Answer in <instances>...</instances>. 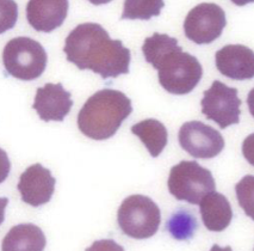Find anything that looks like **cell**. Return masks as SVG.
Wrapping results in <instances>:
<instances>
[{
  "label": "cell",
  "instance_id": "25",
  "mask_svg": "<svg viewBox=\"0 0 254 251\" xmlns=\"http://www.w3.org/2000/svg\"><path fill=\"white\" fill-rule=\"evenodd\" d=\"M247 104H248V109H250L251 115L254 117V87L250 91V93H248Z\"/></svg>",
  "mask_w": 254,
  "mask_h": 251
},
{
  "label": "cell",
  "instance_id": "2",
  "mask_svg": "<svg viewBox=\"0 0 254 251\" xmlns=\"http://www.w3.org/2000/svg\"><path fill=\"white\" fill-rule=\"evenodd\" d=\"M132 113L131 99L112 88L97 91L86 100L78 115L80 132L93 140H106L116 134Z\"/></svg>",
  "mask_w": 254,
  "mask_h": 251
},
{
  "label": "cell",
  "instance_id": "9",
  "mask_svg": "<svg viewBox=\"0 0 254 251\" xmlns=\"http://www.w3.org/2000/svg\"><path fill=\"white\" fill-rule=\"evenodd\" d=\"M179 144L182 149L197 159H211L224 149V139L220 132L200 121H190L180 127Z\"/></svg>",
  "mask_w": 254,
  "mask_h": 251
},
{
  "label": "cell",
  "instance_id": "19",
  "mask_svg": "<svg viewBox=\"0 0 254 251\" xmlns=\"http://www.w3.org/2000/svg\"><path fill=\"white\" fill-rule=\"evenodd\" d=\"M236 199L245 214L254 221V176L247 175L235 185Z\"/></svg>",
  "mask_w": 254,
  "mask_h": 251
},
{
  "label": "cell",
  "instance_id": "15",
  "mask_svg": "<svg viewBox=\"0 0 254 251\" xmlns=\"http://www.w3.org/2000/svg\"><path fill=\"white\" fill-rule=\"evenodd\" d=\"M46 245V236L40 227L34 224H19L2 239L1 251H43Z\"/></svg>",
  "mask_w": 254,
  "mask_h": 251
},
{
  "label": "cell",
  "instance_id": "6",
  "mask_svg": "<svg viewBox=\"0 0 254 251\" xmlns=\"http://www.w3.org/2000/svg\"><path fill=\"white\" fill-rule=\"evenodd\" d=\"M168 190L179 201L198 205L206 194L216 188L211 171L194 161H183L174 165L168 176Z\"/></svg>",
  "mask_w": 254,
  "mask_h": 251
},
{
  "label": "cell",
  "instance_id": "8",
  "mask_svg": "<svg viewBox=\"0 0 254 251\" xmlns=\"http://www.w3.org/2000/svg\"><path fill=\"white\" fill-rule=\"evenodd\" d=\"M227 25L226 12L214 2H202L184 20L185 36L196 44H209L222 35Z\"/></svg>",
  "mask_w": 254,
  "mask_h": 251
},
{
  "label": "cell",
  "instance_id": "18",
  "mask_svg": "<svg viewBox=\"0 0 254 251\" xmlns=\"http://www.w3.org/2000/svg\"><path fill=\"white\" fill-rule=\"evenodd\" d=\"M164 6V0H126L121 19L149 20L159 16Z\"/></svg>",
  "mask_w": 254,
  "mask_h": 251
},
{
  "label": "cell",
  "instance_id": "27",
  "mask_svg": "<svg viewBox=\"0 0 254 251\" xmlns=\"http://www.w3.org/2000/svg\"><path fill=\"white\" fill-rule=\"evenodd\" d=\"M210 251H233V250H232V248H230V247L221 248L220 245L215 244V245H212V248L210 249Z\"/></svg>",
  "mask_w": 254,
  "mask_h": 251
},
{
  "label": "cell",
  "instance_id": "16",
  "mask_svg": "<svg viewBox=\"0 0 254 251\" xmlns=\"http://www.w3.org/2000/svg\"><path fill=\"white\" fill-rule=\"evenodd\" d=\"M131 133L142 141L153 158L161 155L168 141L166 127L155 119H147L136 123L131 127Z\"/></svg>",
  "mask_w": 254,
  "mask_h": 251
},
{
  "label": "cell",
  "instance_id": "28",
  "mask_svg": "<svg viewBox=\"0 0 254 251\" xmlns=\"http://www.w3.org/2000/svg\"><path fill=\"white\" fill-rule=\"evenodd\" d=\"M88 1H90L91 4H93V5H97V6H98V5H104V4H109V2L112 1V0H88Z\"/></svg>",
  "mask_w": 254,
  "mask_h": 251
},
{
  "label": "cell",
  "instance_id": "22",
  "mask_svg": "<svg viewBox=\"0 0 254 251\" xmlns=\"http://www.w3.org/2000/svg\"><path fill=\"white\" fill-rule=\"evenodd\" d=\"M242 155L248 163L254 167V133L248 135L242 143Z\"/></svg>",
  "mask_w": 254,
  "mask_h": 251
},
{
  "label": "cell",
  "instance_id": "13",
  "mask_svg": "<svg viewBox=\"0 0 254 251\" xmlns=\"http://www.w3.org/2000/svg\"><path fill=\"white\" fill-rule=\"evenodd\" d=\"M68 8V0H29L26 19L36 31L52 32L64 24Z\"/></svg>",
  "mask_w": 254,
  "mask_h": 251
},
{
  "label": "cell",
  "instance_id": "12",
  "mask_svg": "<svg viewBox=\"0 0 254 251\" xmlns=\"http://www.w3.org/2000/svg\"><path fill=\"white\" fill-rule=\"evenodd\" d=\"M218 72L233 81L254 78V52L242 44H227L215 54Z\"/></svg>",
  "mask_w": 254,
  "mask_h": 251
},
{
  "label": "cell",
  "instance_id": "7",
  "mask_svg": "<svg viewBox=\"0 0 254 251\" xmlns=\"http://www.w3.org/2000/svg\"><path fill=\"white\" fill-rule=\"evenodd\" d=\"M200 105L203 115L217 123L221 129L240 122L241 99L238 96V88L227 86L222 82L215 81L204 91Z\"/></svg>",
  "mask_w": 254,
  "mask_h": 251
},
{
  "label": "cell",
  "instance_id": "10",
  "mask_svg": "<svg viewBox=\"0 0 254 251\" xmlns=\"http://www.w3.org/2000/svg\"><path fill=\"white\" fill-rule=\"evenodd\" d=\"M55 184L56 179L50 170L41 164H34L20 175L17 188L23 202L32 207H40L52 200Z\"/></svg>",
  "mask_w": 254,
  "mask_h": 251
},
{
  "label": "cell",
  "instance_id": "1",
  "mask_svg": "<svg viewBox=\"0 0 254 251\" xmlns=\"http://www.w3.org/2000/svg\"><path fill=\"white\" fill-rule=\"evenodd\" d=\"M64 52L67 61L79 70H91L103 79L129 73L130 50L121 40H112L97 23H82L73 29L64 41Z\"/></svg>",
  "mask_w": 254,
  "mask_h": 251
},
{
  "label": "cell",
  "instance_id": "23",
  "mask_svg": "<svg viewBox=\"0 0 254 251\" xmlns=\"http://www.w3.org/2000/svg\"><path fill=\"white\" fill-rule=\"evenodd\" d=\"M11 171V162L7 153L0 147V183L6 181Z\"/></svg>",
  "mask_w": 254,
  "mask_h": 251
},
{
  "label": "cell",
  "instance_id": "14",
  "mask_svg": "<svg viewBox=\"0 0 254 251\" xmlns=\"http://www.w3.org/2000/svg\"><path fill=\"white\" fill-rule=\"evenodd\" d=\"M199 212L203 224L209 231L222 232L233 219V209L228 199L217 191H210L200 200Z\"/></svg>",
  "mask_w": 254,
  "mask_h": 251
},
{
  "label": "cell",
  "instance_id": "4",
  "mask_svg": "<svg viewBox=\"0 0 254 251\" xmlns=\"http://www.w3.org/2000/svg\"><path fill=\"white\" fill-rule=\"evenodd\" d=\"M48 55L37 41L30 37L10 40L2 52V64L7 75L19 81L30 82L40 78L46 71Z\"/></svg>",
  "mask_w": 254,
  "mask_h": 251
},
{
  "label": "cell",
  "instance_id": "17",
  "mask_svg": "<svg viewBox=\"0 0 254 251\" xmlns=\"http://www.w3.org/2000/svg\"><path fill=\"white\" fill-rule=\"evenodd\" d=\"M197 229V219L190 211L185 209L173 213L166 223V230L177 241H189L193 237Z\"/></svg>",
  "mask_w": 254,
  "mask_h": 251
},
{
  "label": "cell",
  "instance_id": "24",
  "mask_svg": "<svg viewBox=\"0 0 254 251\" xmlns=\"http://www.w3.org/2000/svg\"><path fill=\"white\" fill-rule=\"evenodd\" d=\"M8 205L7 197H0V225L4 223L5 220V209Z\"/></svg>",
  "mask_w": 254,
  "mask_h": 251
},
{
  "label": "cell",
  "instance_id": "26",
  "mask_svg": "<svg viewBox=\"0 0 254 251\" xmlns=\"http://www.w3.org/2000/svg\"><path fill=\"white\" fill-rule=\"evenodd\" d=\"M233 4L238 5V6H245V5L251 4V2H254V0H230Z\"/></svg>",
  "mask_w": 254,
  "mask_h": 251
},
{
  "label": "cell",
  "instance_id": "21",
  "mask_svg": "<svg viewBox=\"0 0 254 251\" xmlns=\"http://www.w3.org/2000/svg\"><path fill=\"white\" fill-rule=\"evenodd\" d=\"M85 251H124V249L114 239H100V241L94 242Z\"/></svg>",
  "mask_w": 254,
  "mask_h": 251
},
{
  "label": "cell",
  "instance_id": "5",
  "mask_svg": "<svg viewBox=\"0 0 254 251\" xmlns=\"http://www.w3.org/2000/svg\"><path fill=\"white\" fill-rule=\"evenodd\" d=\"M122 232L134 239H147L158 232L161 223L160 208L150 197L130 195L123 200L117 212Z\"/></svg>",
  "mask_w": 254,
  "mask_h": 251
},
{
  "label": "cell",
  "instance_id": "11",
  "mask_svg": "<svg viewBox=\"0 0 254 251\" xmlns=\"http://www.w3.org/2000/svg\"><path fill=\"white\" fill-rule=\"evenodd\" d=\"M72 107V94L69 91L64 90L60 83H48L44 86L38 87L32 104V108L44 122H61L69 114Z\"/></svg>",
  "mask_w": 254,
  "mask_h": 251
},
{
  "label": "cell",
  "instance_id": "20",
  "mask_svg": "<svg viewBox=\"0 0 254 251\" xmlns=\"http://www.w3.org/2000/svg\"><path fill=\"white\" fill-rule=\"evenodd\" d=\"M18 19V5L14 0H0V35L16 25Z\"/></svg>",
  "mask_w": 254,
  "mask_h": 251
},
{
  "label": "cell",
  "instance_id": "3",
  "mask_svg": "<svg viewBox=\"0 0 254 251\" xmlns=\"http://www.w3.org/2000/svg\"><path fill=\"white\" fill-rule=\"evenodd\" d=\"M152 66L158 71L161 86L172 94L190 93L203 76L198 59L190 53L183 52L179 44L156 59Z\"/></svg>",
  "mask_w": 254,
  "mask_h": 251
}]
</instances>
